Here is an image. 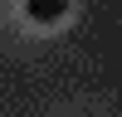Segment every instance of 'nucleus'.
I'll list each match as a JSON object with an SVG mask.
<instances>
[{
  "mask_svg": "<svg viewBox=\"0 0 122 117\" xmlns=\"http://www.w3.org/2000/svg\"><path fill=\"white\" fill-rule=\"evenodd\" d=\"M25 15L34 24H59L68 15V0H25Z\"/></svg>",
  "mask_w": 122,
  "mask_h": 117,
  "instance_id": "f257e3e1",
  "label": "nucleus"
}]
</instances>
